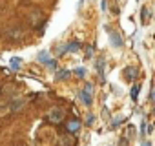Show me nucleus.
<instances>
[{
	"instance_id": "obj_3",
	"label": "nucleus",
	"mask_w": 155,
	"mask_h": 146,
	"mask_svg": "<svg viewBox=\"0 0 155 146\" xmlns=\"http://www.w3.org/2000/svg\"><path fill=\"white\" fill-rule=\"evenodd\" d=\"M81 99H82V104H86V106H91V102H93V84H86L82 90H81Z\"/></svg>"
},
{
	"instance_id": "obj_25",
	"label": "nucleus",
	"mask_w": 155,
	"mask_h": 146,
	"mask_svg": "<svg viewBox=\"0 0 155 146\" xmlns=\"http://www.w3.org/2000/svg\"><path fill=\"white\" fill-rule=\"evenodd\" d=\"M151 113H153V117H155V108H153V111H151Z\"/></svg>"
},
{
	"instance_id": "obj_18",
	"label": "nucleus",
	"mask_w": 155,
	"mask_h": 146,
	"mask_svg": "<svg viewBox=\"0 0 155 146\" xmlns=\"http://www.w3.org/2000/svg\"><path fill=\"white\" fill-rule=\"evenodd\" d=\"M55 53H57V55H60V57H62L64 53H68V49H66V44H62V46H57V48H55Z\"/></svg>"
},
{
	"instance_id": "obj_11",
	"label": "nucleus",
	"mask_w": 155,
	"mask_h": 146,
	"mask_svg": "<svg viewBox=\"0 0 155 146\" xmlns=\"http://www.w3.org/2000/svg\"><path fill=\"white\" fill-rule=\"evenodd\" d=\"M69 75H71V71H68V69H60V71H57V81H68Z\"/></svg>"
},
{
	"instance_id": "obj_20",
	"label": "nucleus",
	"mask_w": 155,
	"mask_h": 146,
	"mask_svg": "<svg viewBox=\"0 0 155 146\" xmlns=\"http://www.w3.org/2000/svg\"><path fill=\"white\" fill-rule=\"evenodd\" d=\"M124 121H126V117H122V115H120V117H117V119H113V126H119V124H122Z\"/></svg>"
},
{
	"instance_id": "obj_21",
	"label": "nucleus",
	"mask_w": 155,
	"mask_h": 146,
	"mask_svg": "<svg viewBox=\"0 0 155 146\" xmlns=\"http://www.w3.org/2000/svg\"><path fill=\"white\" fill-rule=\"evenodd\" d=\"M128 131H130V135H131V133L135 131V128H133V126H130V128H128ZM120 142H122V144H126V142H128V137H122V141H120Z\"/></svg>"
},
{
	"instance_id": "obj_23",
	"label": "nucleus",
	"mask_w": 155,
	"mask_h": 146,
	"mask_svg": "<svg viewBox=\"0 0 155 146\" xmlns=\"http://www.w3.org/2000/svg\"><path fill=\"white\" fill-rule=\"evenodd\" d=\"M140 146H151V142H150V141H146V139H142V142H140Z\"/></svg>"
},
{
	"instance_id": "obj_7",
	"label": "nucleus",
	"mask_w": 155,
	"mask_h": 146,
	"mask_svg": "<svg viewBox=\"0 0 155 146\" xmlns=\"http://www.w3.org/2000/svg\"><path fill=\"white\" fill-rule=\"evenodd\" d=\"M95 68H97V73H99V77L104 79V71H106V58L104 57H99L95 60Z\"/></svg>"
},
{
	"instance_id": "obj_24",
	"label": "nucleus",
	"mask_w": 155,
	"mask_h": 146,
	"mask_svg": "<svg viewBox=\"0 0 155 146\" xmlns=\"http://www.w3.org/2000/svg\"><path fill=\"white\" fill-rule=\"evenodd\" d=\"M150 99H151V101H155V90L151 91V95H150Z\"/></svg>"
},
{
	"instance_id": "obj_9",
	"label": "nucleus",
	"mask_w": 155,
	"mask_h": 146,
	"mask_svg": "<svg viewBox=\"0 0 155 146\" xmlns=\"http://www.w3.org/2000/svg\"><path fill=\"white\" fill-rule=\"evenodd\" d=\"M81 42H77V40H73V42H68L66 44V49H68V53H77V51H81Z\"/></svg>"
},
{
	"instance_id": "obj_14",
	"label": "nucleus",
	"mask_w": 155,
	"mask_h": 146,
	"mask_svg": "<svg viewBox=\"0 0 155 146\" xmlns=\"http://www.w3.org/2000/svg\"><path fill=\"white\" fill-rule=\"evenodd\" d=\"M58 144H62V146H73V139H71V135L68 133V135H64V137H60V141H58Z\"/></svg>"
},
{
	"instance_id": "obj_12",
	"label": "nucleus",
	"mask_w": 155,
	"mask_h": 146,
	"mask_svg": "<svg viewBox=\"0 0 155 146\" xmlns=\"http://www.w3.org/2000/svg\"><path fill=\"white\" fill-rule=\"evenodd\" d=\"M139 91H140V86H139V84H133V88H131V91H130V97H131L133 102H137V99H139Z\"/></svg>"
},
{
	"instance_id": "obj_22",
	"label": "nucleus",
	"mask_w": 155,
	"mask_h": 146,
	"mask_svg": "<svg viewBox=\"0 0 155 146\" xmlns=\"http://www.w3.org/2000/svg\"><path fill=\"white\" fill-rule=\"evenodd\" d=\"M101 9H102L104 13L108 11V0H102V2H101Z\"/></svg>"
},
{
	"instance_id": "obj_10",
	"label": "nucleus",
	"mask_w": 155,
	"mask_h": 146,
	"mask_svg": "<svg viewBox=\"0 0 155 146\" xmlns=\"http://www.w3.org/2000/svg\"><path fill=\"white\" fill-rule=\"evenodd\" d=\"M8 35H9V38H13V40L22 38V29H20V28H11V29L8 31Z\"/></svg>"
},
{
	"instance_id": "obj_15",
	"label": "nucleus",
	"mask_w": 155,
	"mask_h": 146,
	"mask_svg": "<svg viewBox=\"0 0 155 146\" xmlns=\"http://www.w3.org/2000/svg\"><path fill=\"white\" fill-rule=\"evenodd\" d=\"M84 124H86V126H93V124H95V115H93V113H88Z\"/></svg>"
},
{
	"instance_id": "obj_1",
	"label": "nucleus",
	"mask_w": 155,
	"mask_h": 146,
	"mask_svg": "<svg viewBox=\"0 0 155 146\" xmlns=\"http://www.w3.org/2000/svg\"><path fill=\"white\" fill-rule=\"evenodd\" d=\"M37 58H38V62H40V64H44V66H48V68H51V69H55V68H57V58H53V57H51V53H49L48 49L38 51Z\"/></svg>"
},
{
	"instance_id": "obj_5",
	"label": "nucleus",
	"mask_w": 155,
	"mask_h": 146,
	"mask_svg": "<svg viewBox=\"0 0 155 146\" xmlns=\"http://www.w3.org/2000/svg\"><path fill=\"white\" fill-rule=\"evenodd\" d=\"M108 35H110V44H111L113 48H122V46H124V40H122V37H120L117 31L110 29V31H108Z\"/></svg>"
},
{
	"instance_id": "obj_8",
	"label": "nucleus",
	"mask_w": 155,
	"mask_h": 146,
	"mask_svg": "<svg viewBox=\"0 0 155 146\" xmlns=\"http://www.w3.org/2000/svg\"><path fill=\"white\" fill-rule=\"evenodd\" d=\"M24 106H26V99H22V97L11 101V111H20Z\"/></svg>"
},
{
	"instance_id": "obj_16",
	"label": "nucleus",
	"mask_w": 155,
	"mask_h": 146,
	"mask_svg": "<svg viewBox=\"0 0 155 146\" xmlns=\"http://www.w3.org/2000/svg\"><path fill=\"white\" fill-rule=\"evenodd\" d=\"M73 73H75V75L79 77V79H84V77H86V69H84V68H77Z\"/></svg>"
},
{
	"instance_id": "obj_17",
	"label": "nucleus",
	"mask_w": 155,
	"mask_h": 146,
	"mask_svg": "<svg viewBox=\"0 0 155 146\" xmlns=\"http://www.w3.org/2000/svg\"><path fill=\"white\" fill-rule=\"evenodd\" d=\"M140 15H142V17H140V22H142V24H146V17L150 18V11H148V8H142Z\"/></svg>"
},
{
	"instance_id": "obj_2",
	"label": "nucleus",
	"mask_w": 155,
	"mask_h": 146,
	"mask_svg": "<svg viewBox=\"0 0 155 146\" xmlns=\"http://www.w3.org/2000/svg\"><path fill=\"white\" fill-rule=\"evenodd\" d=\"M46 119H48L49 122H53V124H60V122L64 121V110L58 108V106H55V108H51V110L48 111Z\"/></svg>"
},
{
	"instance_id": "obj_6",
	"label": "nucleus",
	"mask_w": 155,
	"mask_h": 146,
	"mask_svg": "<svg viewBox=\"0 0 155 146\" xmlns=\"http://www.w3.org/2000/svg\"><path fill=\"white\" fill-rule=\"evenodd\" d=\"M137 77H139V69H137V68H133V66H128V68L124 69V79H126L128 82H133Z\"/></svg>"
},
{
	"instance_id": "obj_13",
	"label": "nucleus",
	"mask_w": 155,
	"mask_h": 146,
	"mask_svg": "<svg viewBox=\"0 0 155 146\" xmlns=\"http://www.w3.org/2000/svg\"><path fill=\"white\" fill-rule=\"evenodd\" d=\"M9 64H11V69H20V66H22V58H20V57H13V58L9 60Z\"/></svg>"
},
{
	"instance_id": "obj_19",
	"label": "nucleus",
	"mask_w": 155,
	"mask_h": 146,
	"mask_svg": "<svg viewBox=\"0 0 155 146\" xmlns=\"http://www.w3.org/2000/svg\"><path fill=\"white\" fill-rule=\"evenodd\" d=\"M93 53H95V48H93V46H88V48H86V58H91Z\"/></svg>"
},
{
	"instance_id": "obj_4",
	"label": "nucleus",
	"mask_w": 155,
	"mask_h": 146,
	"mask_svg": "<svg viewBox=\"0 0 155 146\" xmlns=\"http://www.w3.org/2000/svg\"><path fill=\"white\" fill-rule=\"evenodd\" d=\"M82 130V122L79 121V119H71V121H68V124H66V131L69 133V135H77Z\"/></svg>"
}]
</instances>
